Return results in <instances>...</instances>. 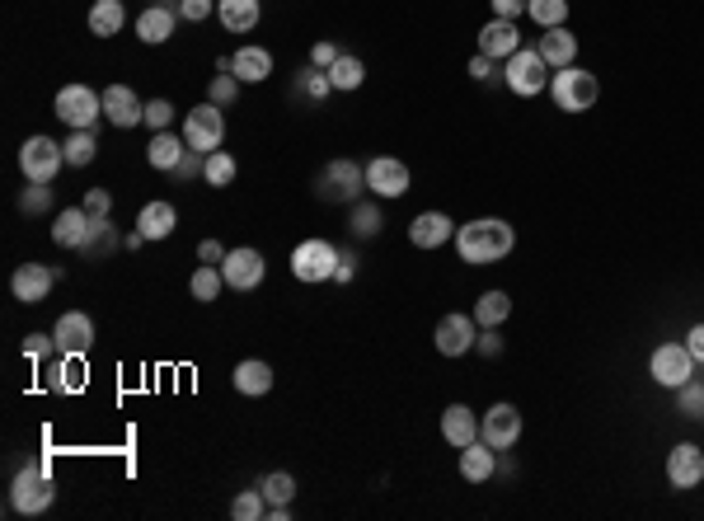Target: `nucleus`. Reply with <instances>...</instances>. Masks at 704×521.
<instances>
[{
	"mask_svg": "<svg viewBox=\"0 0 704 521\" xmlns=\"http://www.w3.org/2000/svg\"><path fill=\"white\" fill-rule=\"evenodd\" d=\"M517 249V230L507 226L503 216H475L456 230V254L460 263H475V268H489V263L507 259Z\"/></svg>",
	"mask_w": 704,
	"mask_h": 521,
	"instance_id": "nucleus-1",
	"label": "nucleus"
},
{
	"mask_svg": "<svg viewBox=\"0 0 704 521\" xmlns=\"http://www.w3.org/2000/svg\"><path fill=\"white\" fill-rule=\"evenodd\" d=\"M550 66H545V57H540L536 47H517L512 57H507L503 66V85L512 94H521V99H536V94L550 90Z\"/></svg>",
	"mask_w": 704,
	"mask_h": 521,
	"instance_id": "nucleus-2",
	"label": "nucleus"
},
{
	"mask_svg": "<svg viewBox=\"0 0 704 521\" xmlns=\"http://www.w3.org/2000/svg\"><path fill=\"white\" fill-rule=\"evenodd\" d=\"M550 94H554V108H564V113H587V108L601 99V80L592 76V71H582V66H564V71L550 76Z\"/></svg>",
	"mask_w": 704,
	"mask_h": 521,
	"instance_id": "nucleus-3",
	"label": "nucleus"
},
{
	"mask_svg": "<svg viewBox=\"0 0 704 521\" xmlns=\"http://www.w3.org/2000/svg\"><path fill=\"white\" fill-rule=\"evenodd\" d=\"M315 193H320V202H348L352 207L367 193V169L352 165V160H329L315 179Z\"/></svg>",
	"mask_w": 704,
	"mask_h": 521,
	"instance_id": "nucleus-4",
	"label": "nucleus"
},
{
	"mask_svg": "<svg viewBox=\"0 0 704 521\" xmlns=\"http://www.w3.org/2000/svg\"><path fill=\"white\" fill-rule=\"evenodd\" d=\"M52 498H57V489H52V475H47L43 465H24V470H15V479H10V507H15V512L38 517V512L52 507Z\"/></svg>",
	"mask_w": 704,
	"mask_h": 521,
	"instance_id": "nucleus-5",
	"label": "nucleus"
},
{
	"mask_svg": "<svg viewBox=\"0 0 704 521\" xmlns=\"http://www.w3.org/2000/svg\"><path fill=\"white\" fill-rule=\"evenodd\" d=\"M338 254H343L338 245L310 235V240H301V245L291 249V277H296V282H329L338 268Z\"/></svg>",
	"mask_w": 704,
	"mask_h": 521,
	"instance_id": "nucleus-6",
	"label": "nucleus"
},
{
	"mask_svg": "<svg viewBox=\"0 0 704 521\" xmlns=\"http://www.w3.org/2000/svg\"><path fill=\"white\" fill-rule=\"evenodd\" d=\"M66 165V146L52 137H29L19 146V169H24V179L29 184H52Z\"/></svg>",
	"mask_w": 704,
	"mask_h": 521,
	"instance_id": "nucleus-7",
	"label": "nucleus"
},
{
	"mask_svg": "<svg viewBox=\"0 0 704 521\" xmlns=\"http://www.w3.org/2000/svg\"><path fill=\"white\" fill-rule=\"evenodd\" d=\"M184 141H188V151H202V155L221 151V141H226V113H221L212 99H207V104H198V108H188Z\"/></svg>",
	"mask_w": 704,
	"mask_h": 521,
	"instance_id": "nucleus-8",
	"label": "nucleus"
},
{
	"mask_svg": "<svg viewBox=\"0 0 704 521\" xmlns=\"http://www.w3.org/2000/svg\"><path fill=\"white\" fill-rule=\"evenodd\" d=\"M57 118H62L66 127H94L99 118H104V94L90 90V85H66V90H57Z\"/></svg>",
	"mask_w": 704,
	"mask_h": 521,
	"instance_id": "nucleus-9",
	"label": "nucleus"
},
{
	"mask_svg": "<svg viewBox=\"0 0 704 521\" xmlns=\"http://www.w3.org/2000/svg\"><path fill=\"white\" fill-rule=\"evenodd\" d=\"M66 277V268H47V263H19L15 277H10V292H15V301H24V306H43L47 292L57 287Z\"/></svg>",
	"mask_w": 704,
	"mask_h": 521,
	"instance_id": "nucleus-10",
	"label": "nucleus"
},
{
	"mask_svg": "<svg viewBox=\"0 0 704 521\" xmlns=\"http://www.w3.org/2000/svg\"><path fill=\"white\" fill-rule=\"evenodd\" d=\"M263 273H268V259H263L259 249H230L226 263H221V277H226L230 292H254L263 282Z\"/></svg>",
	"mask_w": 704,
	"mask_h": 521,
	"instance_id": "nucleus-11",
	"label": "nucleus"
},
{
	"mask_svg": "<svg viewBox=\"0 0 704 521\" xmlns=\"http://www.w3.org/2000/svg\"><path fill=\"white\" fill-rule=\"evenodd\" d=\"M648 376L658 385H667V390H676V385H686L695 376V357L686 353V343H662L653 353V362H648Z\"/></svg>",
	"mask_w": 704,
	"mask_h": 521,
	"instance_id": "nucleus-12",
	"label": "nucleus"
},
{
	"mask_svg": "<svg viewBox=\"0 0 704 521\" xmlns=\"http://www.w3.org/2000/svg\"><path fill=\"white\" fill-rule=\"evenodd\" d=\"M479 437H484L489 446H498V451H512V446L521 442V414H517V404L498 399L489 414L479 418Z\"/></svg>",
	"mask_w": 704,
	"mask_h": 521,
	"instance_id": "nucleus-13",
	"label": "nucleus"
},
{
	"mask_svg": "<svg viewBox=\"0 0 704 521\" xmlns=\"http://www.w3.org/2000/svg\"><path fill=\"white\" fill-rule=\"evenodd\" d=\"M409 184H414V174H409V165L395 160V155H376L367 165V188L376 198H404Z\"/></svg>",
	"mask_w": 704,
	"mask_h": 521,
	"instance_id": "nucleus-14",
	"label": "nucleus"
},
{
	"mask_svg": "<svg viewBox=\"0 0 704 521\" xmlns=\"http://www.w3.org/2000/svg\"><path fill=\"white\" fill-rule=\"evenodd\" d=\"M475 338H479L475 315H442L432 343H437V353H442V357H465L470 348H475Z\"/></svg>",
	"mask_w": 704,
	"mask_h": 521,
	"instance_id": "nucleus-15",
	"label": "nucleus"
},
{
	"mask_svg": "<svg viewBox=\"0 0 704 521\" xmlns=\"http://www.w3.org/2000/svg\"><path fill=\"white\" fill-rule=\"evenodd\" d=\"M667 479H672V489H695L704 484V446L695 442H681L667 451Z\"/></svg>",
	"mask_w": 704,
	"mask_h": 521,
	"instance_id": "nucleus-16",
	"label": "nucleus"
},
{
	"mask_svg": "<svg viewBox=\"0 0 704 521\" xmlns=\"http://www.w3.org/2000/svg\"><path fill=\"white\" fill-rule=\"evenodd\" d=\"M52 338H57V353H90L94 348V320L80 315V310H66L62 320L52 324Z\"/></svg>",
	"mask_w": 704,
	"mask_h": 521,
	"instance_id": "nucleus-17",
	"label": "nucleus"
},
{
	"mask_svg": "<svg viewBox=\"0 0 704 521\" xmlns=\"http://www.w3.org/2000/svg\"><path fill=\"white\" fill-rule=\"evenodd\" d=\"M104 118L113 127H137L141 118H146V104L137 99L132 85H108L104 90Z\"/></svg>",
	"mask_w": 704,
	"mask_h": 521,
	"instance_id": "nucleus-18",
	"label": "nucleus"
},
{
	"mask_svg": "<svg viewBox=\"0 0 704 521\" xmlns=\"http://www.w3.org/2000/svg\"><path fill=\"white\" fill-rule=\"evenodd\" d=\"M94 230V216L85 212V207H66V212H57V221H52V245L62 249H85V240H90Z\"/></svg>",
	"mask_w": 704,
	"mask_h": 521,
	"instance_id": "nucleus-19",
	"label": "nucleus"
},
{
	"mask_svg": "<svg viewBox=\"0 0 704 521\" xmlns=\"http://www.w3.org/2000/svg\"><path fill=\"white\" fill-rule=\"evenodd\" d=\"M409 240H414L418 249H442L446 240H456V221L446 212H418L414 221H409Z\"/></svg>",
	"mask_w": 704,
	"mask_h": 521,
	"instance_id": "nucleus-20",
	"label": "nucleus"
},
{
	"mask_svg": "<svg viewBox=\"0 0 704 521\" xmlns=\"http://www.w3.org/2000/svg\"><path fill=\"white\" fill-rule=\"evenodd\" d=\"M498 475V446H489L484 437L470 446H460V479H470V484H489Z\"/></svg>",
	"mask_w": 704,
	"mask_h": 521,
	"instance_id": "nucleus-21",
	"label": "nucleus"
},
{
	"mask_svg": "<svg viewBox=\"0 0 704 521\" xmlns=\"http://www.w3.org/2000/svg\"><path fill=\"white\" fill-rule=\"evenodd\" d=\"M521 47V29H517V19H489L484 29H479V52L484 57H512Z\"/></svg>",
	"mask_w": 704,
	"mask_h": 521,
	"instance_id": "nucleus-22",
	"label": "nucleus"
},
{
	"mask_svg": "<svg viewBox=\"0 0 704 521\" xmlns=\"http://www.w3.org/2000/svg\"><path fill=\"white\" fill-rule=\"evenodd\" d=\"M442 442L446 446H470V442H479V414L470 409V404H451L442 414Z\"/></svg>",
	"mask_w": 704,
	"mask_h": 521,
	"instance_id": "nucleus-23",
	"label": "nucleus"
},
{
	"mask_svg": "<svg viewBox=\"0 0 704 521\" xmlns=\"http://www.w3.org/2000/svg\"><path fill=\"white\" fill-rule=\"evenodd\" d=\"M174 24H179V10H174V5H151V10H141L137 15V38L141 43H151V47H160V43L174 38Z\"/></svg>",
	"mask_w": 704,
	"mask_h": 521,
	"instance_id": "nucleus-24",
	"label": "nucleus"
},
{
	"mask_svg": "<svg viewBox=\"0 0 704 521\" xmlns=\"http://www.w3.org/2000/svg\"><path fill=\"white\" fill-rule=\"evenodd\" d=\"M235 66H230V76L240 80V85H263V80L273 76V52L268 47H240V52H230Z\"/></svg>",
	"mask_w": 704,
	"mask_h": 521,
	"instance_id": "nucleus-25",
	"label": "nucleus"
},
{
	"mask_svg": "<svg viewBox=\"0 0 704 521\" xmlns=\"http://www.w3.org/2000/svg\"><path fill=\"white\" fill-rule=\"evenodd\" d=\"M536 52L545 57V66H550V71H564V66H573V57H578V38H573V33L559 24V29H545V33H540Z\"/></svg>",
	"mask_w": 704,
	"mask_h": 521,
	"instance_id": "nucleus-26",
	"label": "nucleus"
},
{
	"mask_svg": "<svg viewBox=\"0 0 704 521\" xmlns=\"http://www.w3.org/2000/svg\"><path fill=\"white\" fill-rule=\"evenodd\" d=\"M174 226H179V212H174V202H165V198L146 202V207L137 212V230L146 235V240H169Z\"/></svg>",
	"mask_w": 704,
	"mask_h": 521,
	"instance_id": "nucleus-27",
	"label": "nucleus"
},
{
	"mask_svg": "<svg viewBox=\"0 0 704 521\" xmlns=\"http://www.w3.org/2000/svg\"><path fill=\"white\" fill-rule=\"evenodd\" d=\"M216 19H221L226 33H254L263 10H259V0H216Z\"/></svg>",
	"mask_w": 704,
	"mask_h": 521,
	"instance_id": "nucleus-28",
	"label": "nucleus"
},
{
	"mask_svg": "<svg viewBox=\"0 0 704 521\" xmlns=\"http://www.w3.org/2000/svg\"><path fill=\"white\" fill-rule=\"evenodd\" d=\"M184 151H188L184 132H155L151 146H146V160H151V169H165L169 174V169L184 160Z\"/></svg>",
	"mask_w": 704,
	"mask_h": 521,
	"instance_id": "nucleus-29",
	"label": "nucleus"
},
{
	"mask_svg": "<svg viewBox=\"0 0 704 521\" xmlns=\"http://www.w3.org/2000/svg\"><path fill=\"white\" fill-rule=\"evenodd\" d=\"M230 381H235V390H240V395H268V390H273V367H268V362H259V357H245V362L235 367V376H230Z\"/></svg>",
	"mask_w": 704,
	"mask_h": 521,
	"instance_id": "nucleus-30",
	"label": "nucleus"
},
{
	"mask_svg": "<svg viewBox=\"0 0 704 521\" xmlns=\"http://www.w3.org/2000/svg\"><path fill=\"white\" fill-rule=\"evenodd\" d=\"M123 24H127L123 0H94L90 5V33L94 38H113V33H123Z\"/></svg>",
	"mask_w": 704,
	"mask_h": 521,
	"instance_id": "nucleus-31",
	"label": "nucleus"
},
{
	"mask_svg": "<svg viewBox=\"0 0 704 521\" xmlns=\"http://www.w3.org/2000/svg\"><path fill=\"white\" fill-rule=\"evenodd\" d=\"M329 71H320V66H306L301 76L291 80V99H301V104H320V99H329Z\"/></svg>",
	"mask_w": 704,
	"mask_h": 521,
	"instance_id": "nucleus-32",
	"label": "nucleus"
},
{
	"mask_svg": "<svg viewBox=\"0 0 704 521\" xmlns=\"http://www.w3.org/2000/svg\"><path fill=\"white\" fill-rule=\"evenodd\" d=\"M507 315H512V296L498 292V287H493V292H484L475 301V324H479V329H498Z\"/></svg>",
	"mask_w": 704,
	"mask_h": 521,
	"instance_id": "nucleus-33",
	"label": "nucleus"
},
{
	"mask_svg": "<svg viewBox=\"0 0 704 521\" xmlns=\"http://www.w3.org/2000/svg\"><path fill=\"white\" fill-rule=\"evenodd\" d=\"M381 226H385V212L376 207V202H352V216H348V230L357 235V240H376L381 235Z\"/></svg>",
	"mask_w": 704,
	"mask_h": 521,
	"instance_id": "nucleus-34",
	"label": "nucleus"
},
{
	"mask_svg": "<svg viewBox=\"0 0 704 521\" xmlns=\"http://www.w3.org/2000/svg\"><path fill=\"white\" fill-rule=\"evenodd\" d=\"M362 80H367V66H362V57H352V52H343L334 66H329V85L343 94L362 90Z\"/></svg>",
	"mask_w": 704,
	"mask_h": 521,
	"instance_id": "nucleus-35",
	"label": "nucleus"
},
{
	"mask_svg": "<svg viewBox=\"0 0 704 521\" xmlns=\"http://www.w3.org/2000/svg\"><path fill=\"white\" fill-rule=\"evenodd\" d=\"M188 292H193V301H202V306H212L216 296L226 292V277H221V268H216V263H202L198 273L188 277Z\"/></svg>",
	"mask_w": 704,
	"mask_h": 521,
	"instance_id": "nucleus-36",
	"label": "nucleus"
},
{
	"mask_svg": "<svg viewBox=\"0 0 704 521\" xmlns=\"http://www.w3.org/2000/svg\"><path fill=\"white\" fill-rule=\"evenodd\" d=\"M94 151H99L94 127H80V132H71V137H66V165H71V169H85L94 160Z\"/></svg>",
	"mask_w": 704,
	"mask_h": 521,
	"instance_id": "nucleus-37",
	"label": "nucleus"
},
{
	"mask_svg": "<svg viewBox=\"0 0 704 521\" xmlns=\"http://www.w3.org/2000/svg\"><path fill=\"white\" fill-rule=\"evenodd\" d=\"M118 245H123V240H118V230L94 216V230H90V240H85V249H80V254H85V259H108Z\"/></svg>",
	"mask_w": 704,
	"mask_h": 521,
	"instance_id": "nucleus-38",
	"label": "nucleus"
},
{
	"mask_svg": "<svg viewBox=\"0 0 704 521\" xmlns=\"http://www.w3.org/2000/svg\"><path fill=\"white\" fill-rule=\"evenodd\" d=\"M235 174H240V165H235V155H230V151H212V155H207L202 179H207L212 188H230V184H235Z\"/></svg>",
	"mask_w": 704,
	"mask_h": 521,
	"instance_id": "nucleus-39",
	"label": "nucleus"
},
{
	"mask_svg": "<svg viewBox=\"0 0 704 521\" xmlns=\"http://www.w3.org/2000/svg\"><path fill=\"white\" fill-rule=\"evenodd\" d=\"M676 414L704 418V376H690L686 385H676Z\"/></svg>",
	"mask_w": 704,
	"mask_h": 521,
	"instance_id": "nucleus-40",
	"label": "nucleus"
},
{
	"mask_svg": "<svg viewBox=\"0 0 704 521\" xmlns=\"http://www.w3.org/2000/svg\"><path fill=\"white\" fill-rule=\"evenodd\" d=\"M259 489H263V498H268V507H287L291 498H296V479H291L287 470H273V475L259 479Z\"/></svg>",
	"mask_w": 704,
	"mask_h": 521,
	"instance_id": "nucleus-41",
	"label": "nucleus"
},
{
	"mask_svg": "<svg viewBox=\"0 0 704 521\" xmlns=\"http://www.w3.org/2000/svg\"><path fill=\"white\" fill-rule=\"evenodd\" d=\"M85 385V362L80 353H62V362L52 367V390H80Z\"/></svg>",
	"mask_w": 704,
	"mask_h": 521,
	"instance_id": "nucleus-42",
	"label": "nucleus"
},
{
	"mask_svg": "<svg viewBox=\"0 0 704 521\" xmlns=\"http://www.w3.org/2000/svg\"><path fill=\"white\" fill-rule=\"evenodd\" d=\"M230 517H235V521H259V517H268V498H263L259 484H254V489H245V493H235V503H230Z\"/></svg>",
	"mask_w": 704,
	"mask_h": 521,
	"instance_id": "nucleus-43",
	"label": "nucleus"
},
{
	"mask_svg": "<svg viewBox=\"0 0 704 521\" xmlns=\"http://www.w3.org/2000/svg\"><path fill=\"white\" fill-rule=\"evenodd\" d=\"M526 15L536 19L540 29H559V24L568 19V0H531V5H526Z\"/></svg>",
	"mask_w": 704,
	"mask_h": 521,
	"instance_id": "nucleus-44",
	"label": "nucleus"
},
{
	"mask_svg": "<svg viewBox=\"0 0 704 521\" xmlns=\"http://www.w3.org/2000/svg\"><path fill=\"white\" fill-rule=\"evenodd\" d=\"M207 99H212L216 108H230L235 99H240V80H235V76H221V71H216L212 85H207Z\"/></svg>",
	"mask_w": 704,
	"mask_h": 521,
	"instance_id": "nucleus-45",
	"label": "nucleus"
},
{
	"mask_svg": "<svg viewBox=\"0 0 704 521\" xmlns=\"http://www.w3.org/2000/svg\"><path fill=\"white\" fill-rule=\"evenodd\" d=\"M141 123L151 127V132H169V123H174V104L169 99H146V118Z\"/></svg>",
	"mask_w": 704,
	"mask_h": 521,
	"instance_id": "nucleus-46",
	"label": "nucleus"
},
{
	"mask_svg": "<svg viewBox=\"0 0 704 521\" xmlns=\"http://www.w3.org/2000/svg\"><path fill=\"white\" fill-rule=\"evenodd\" d=\"M47 207H52V188L47 184H29L24 193H19V212L38 216V212H47Z\"/></svg>",
	"mask_w": 704,
	"mask_h": 521,
	"instance_id": "nucleus-47",
	"label": "nucleus"
},
{
	"mask_svg": "<svg viewBox=\"0 0 704 521\" xmlns=\"http://www.w3.org/2000/svg\"><path fill=\"white\" fill-rule=\"evenodd\" d=\"M80 207H85L90 216H99V221H108V216H113V193H108V188H90Z\"/></svg>",
	"mask_w": 704,
	"mask_h": 521,
	"instance_id": "nucleus-48",
	"label": "nucleus"
},
{
	"mask_svg": "<svg viewBox=\"0 0 704 521\" xmlns=\"http://www.w3.org/2000/svg\"><path fill=\"white\" fill-rule=\"evenodd\" d=\"M57 353V338L52 334H29L24 338V357H29V362H43V357H52Z\"/></svg>",
	"mask_w": 704,
	"mask_h": 521,
	"instance_id": "nucleus-49",
	"label": "nucleus"
},
{
	"mask_svg": "<svg viewBox=\"0 0 704 521\" xmlns=\"http://www.w3.org/2000/svg\"><path fill=\"white\" fill-rule=\"evenodd\" d=\"M202 169H207V155H202V151H184V160L169 169V174H174V179H202Z\"/></svg>",
	"mask_w": 704,
	"mask_h": 521,
	"instance_id": "nucleus-50",
	"label": "nucleus"
},
{
	"mask_svg": "<svg viewBox=\"0 0 704 521\" xmlns=\"http://www.w3.org/2000/svg\"><path fill=\"white\" fill-rule=\"evenodd\" d=\"M212 15H216V0H179V19H188V24H202Z\"/></svg>",
	"mask_w": 704,
	"mask_h": 521,
	"instance_id": "nucleus-51",
	"label": "nucleus"
},
{
	"mask_svg": "<svg viewBox=\"0 0 704 521\" xmlns=\"http://www.w3.org/2000/svg\"><path fill=\"white\" fill-rule=\"evenodd\" d=\"M338 57H343V52H338L334 43H315V47H310V66H320V71H329Z\"/></svg>",
	"mask_w": 704,
	"mask_h": 521,
	"instance_id": "nucleus-52",
	"label": "nucleus"
},
{
	"mask_svg": "<svg viewBox=\"0 0 704 521\" xmlns=\"http://www.w3.org/2000/svg\"><path fill=\"white\" fill-rule=\"evenodd\" d=\"M475 348H479V357H503V334H498V329H484V334L475 338Z\"/></svg>",
	"mask_w": 704,
	"mask_h": 521,
	"instance_id": "nucleus-53",
	"label": "nucleus"
},
{
	"mask_svg": "<svg viewBox=\"0 0 704 521\" xmlns=\"http://www.w3.org/2000/svg\"><path fill=\"white\" fill-rule=\"evenodd\" d=\"M489 5H493V19H521L531 0H489Z\"/></svg>",
	"mask_w": 704,
	"mask_h": 521,
	"instance_id": "nucleus-54",
	"label": "nucleus"
},
{
	"mask_svg": "<svg viewBox=\"0 0 704 521\" xmlns=\"http://www.w3.org/2000/svg\"><path fill=\"white\" fill-rule=\"evenodd\" d=\"M470 76H475L479 85L498 76V71H493V57H484V52H475V57H470Z\"/></svg>",
	"mask_w": 704,
	"mask_h": 521,
	"instance_id": "nucleus-55",
	"label": "nucleus"
},
{
	"mask_svg": "<svg viewBox=\"0 0 704 521\" xmlns=\"http://www.w3.org/2000/svg\"><path fill=\"white\" fill-rule=\"evenodd\" d=\"M352 273H357V254L343 249V254H338V268H334V282H352Z\"/></svg>",
	"mask_w": 704,
	"mask_h": 521,
	"instance_id": "nucleus-56",
	"label": "nucleus"
},
{
	"mask_svg": "<svg viewBox=\"0 0 704 521\" xmlns=\"http://www.w3.org/2000/svg\"><path fill=\"white\" fill-rule=\"evenodd\" d=\"M226 254H230V249H221L216 240H202V245H198V259H202V263H216V268L226 263Z\"/></svg>",
	"mask_w": 704,
	"mask_h": 521,
	"instance_id": "nucleus-57",
	"label": "nucleus"
},
{
	"mask_svg": "<svg viewBox=\"0 0 704 521\" xmlns=\"http://www.w3.org/2000/svg\"><path fill=\"white\" fill-rule=\"evenodd\" d=\"M686 353L695 357V362H704V324H695V329L686 334Z\"/></svg>",
	"mask_w": 704,
	"mask_h": 521,
	"instance_id": "nucleus-58",
	"label": "nucleus"
},
{
	"mask_svg": "<svg viewBox=\"0 0 704 521\" xmlns=\"http://www.w3.org/2000/svg\"><path fill=\"white\" fill-rule=\"evenodd\" d=\"M498 475H517V460L507 456V451H498Z\"/></svg>",
	"mask_w": 704,
	"mask_h": 521,
	"instance_id": "nucleus-59",
	"label": "nucleus"
}]
</instances>
